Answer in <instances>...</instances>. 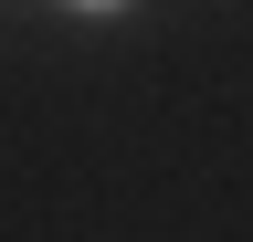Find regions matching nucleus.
Wrapping results in <instances>:
<instances>
[{"label":"nucleus","instance_id":"obj_1","mask_svg":"<svg viewBox=\"0 0 253 242\" xmlns=\"http://www.w3.org/2000/svg\"><path fill=\"white\" fill-rule=\"evenodd\" d=\"M84 11H116V0H84Z\"/></svg>","mask_w":253,"mask_h":242}]
</instances>
